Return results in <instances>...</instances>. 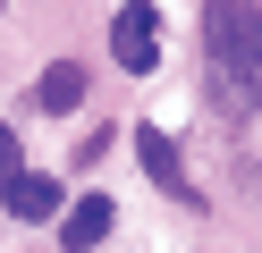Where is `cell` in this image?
<instances>
[{
	"label": "cell",
	"instance_id": "obj_1",
	"mask_svg": "<svg viewBox=\"0 0 262 253\" xmlns=\"http://www.w3.org/2000/svg\"><path fill=\"white\" fill-rule=\"evenodd\" d=\"M203 51L228 84L262 93V9L254 0H203Z\"/></svg>",
	"mask_w": 262,
	"mask_h": 253
},
{
	"label": "cell",
	"instance_id": "obj_2",
	"mask_svg": "<svg viewBox=\"0 0 262 253\" xmlns=\"http://www.w3.org/2000/svg\"><path fill=\"white\" fill-rule=\"evenodd\" d=\"M110 59H119L127 76H144V67H161V17L144 9V0H127V9L110 17Z\"/></svg>",
	"mask_w": 262,
	"mask_h": 253
},
{
	"label": "cell",
	"instance_id": "obj_3",
	"mask_svg": "<svg viewBox=\"0 0 262 253\" xmlns=\"http://www.w3.org/2000/svg\"><path fill=\"white\" fill-rule=\"evenodd\" d=\"M119 228V211H110V194H76V211L59 219V236H68V253H93L102 236Z\"/></svg>",
	"mask_w": 262,
	"mask_h": 253
},
{
	"label": "cell",
	"instance_id": "obj_4",
	"mask_svg": "<svg viewBox=\"0 0 262 253\" xmlns=\"http://www.w3.org/2000/svg\"><path fill=\"white\" fill-rule=\"evenodd\" d=\"M136 160H144V177H152V186H169V194H194V186H186V169H178V144H169L161 127H136Z\"/></svg>",
	"mask_w": 262,
	"mask_h": 253
},
{
	"label": "cell",
	"instance_id": "obj_5",
	"mask_svg": "<svg viewBox=\"0 0 262 253\" xmlns=\"http://www.w3.org/2000/svg\"><path fill=\"white\" fill-rule=\"evenodd\" d=\"M9 211H17V219H51V211H59V177L17 169V177H9Z\"/></svg>",
	"mask_w": 262,
	"mask_h": 253
},
{
	"label": "cell",
	"instance_id": "obj_6",
	"mask_svg": "<svg viewBox=\"0 0 262 253\" xmlns=\"http://www.w3.org/2000/svg\"><path fill=\"white\" fill-rule=\"evenodd\" d=\"M34 101H42V110H76V101H85V67H76V59H59V67H42V84H34Z\"/></svg>",
	"mask_w": 262,
	"mask_h": 253
}]
</instances>
